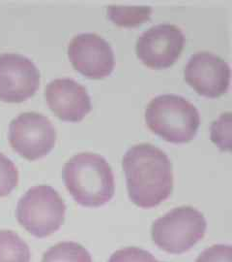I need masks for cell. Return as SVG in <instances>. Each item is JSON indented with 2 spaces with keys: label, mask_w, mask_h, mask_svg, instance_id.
Wrapping results in <instances>:
<instances>
[{
  "label": "cell",
  "mask_w": 232,
  "mask_h": 262,
  "mask_svg": "<svg viewBox=\"0 0 232 262\" xmlns=\"http://www.w3.org/2000/svg\"><path fill=\"white\" fill-rule=\"evenodd\" d=\"M131 200L140 208L158 206L172 192V165L167 154L158 147L142 143L133 146L123 157Z\"/></svg>",
  "instance_id": "cell-1"
},
{
  "label": "cell",
  "mask_w": 232,
  "mask_h": 262,
  "mask_svg": "<svg viewBox=\"0 0 232 262\" xmlns=\"http://www.w3.org/2000/svg\"><path fill=\"white\" fill-rule=\"evenodd\" d=\"M63 180L74 201L84 207H100L114 195L111 165L100 155L81 152L66 162Z\"/></svg>",
  "instance_id": "cell-2"
},
{
  "label": "cell",
  "mask_w": 232,
  "mask_h": 262,
  "mask_svg": "<svg viewBox=\"0 0 232 262\" xmlns=\"http://www.w3.org/2000/svg\"><path fill=\"white\" fill-rule=\"evenodd\" d=\"M145 121L149 128L164 140L183 144L195 137L200 117L195 105L183 96L162 94L149 102Z\"/></svg>",
  "instance_id": "cell-3"
},
{
  "label": "cell",
  "mask_w": 232,
  "mask_h": 262,
  "mask_svg": "<svg viewBox=\"0 0 232 262\" xmlns=\"http://www.w3.org/2000/svg\"><path fill=\"white\" fill-rule=\"evenodd\" d=\"M66 204L54 187L36 186L20 197L17 206L19 225L37 238L56 232L64 223Z\"/></svg>",
  "instance_id": "cell-4"
},
{
  "label": "cell",
  "mask_w": 232,
  "mask_h": 262,
  "mask_svg": "<svg viewBox=\"0 0 232 262\" xmlns=\"http://www.w3.org/2000/svg\"><path fill=\"white\" fill-rule=\"evenodd\" d=\"M206 220L193 207H178L159 217L152 225V239L159 249L173 254L191 250L206 231Z\"/></svg>",
  "instance_id": "cell-5"
},
{
  "label": "cell",
  "mask_w": 232,
  "mask_h": 262,
  "mask_svg": "<svg viewBox=\"0 0 232 262\" xmlns=\"http://www.w3.org/2000/svg\"><path fill=\"white\" fill-rule=\"evenodd\" d=\"M9 141L20 157L36 160L46 157L54 149L56 130L46 116L36 112L22 113L10 123Z\"/></svg>",
  "instance_id": "cell-6"
},
{
  "label": "cell",
  "mask_w": 232,
  "mask_h": 262,
  "mask_svg": "<svg viewBox=\"0 0 232 262\" xmlns=\"http://www.w3.org/2000/svg\"><path fill=\"white\" fill-rule=\"evenodd\" d=\"M185 35L181 28L161 24L145 30L137 41V55L150 68L163 69L172 66L181 55Z\"/></svg>",
  "instance_id": "cell-7"
},
{
  "label": "cell",
  "mask_w": 232,
  "mask_h": 262,
  "mask_svg": "<svg viewBox=\"0 0 232 262\" xmlns=\"http://www.w3.org/2000/svg\"><path fill=\"white\" fill-rule=\"evenodd\" d=\"M41 76L37 66L19 54L0 55V100L19 103L37 92Z\"/></svg>",
  "instance_id": "cell-8"
},
{
  "label": "cell",
  "mask_w": 232,
  "mask_h": 262,
  "mask_svg": "<svg viewBox=\"0 0 232 262\" xmlns=\"http://www.w3.org/2000/svg\"><path fill=\"white\" fill-rule=\"evenodd\" d=\"M68 56L74 69L90 79L110 75L115 64L112 46L96 33L75 35L69 43Z\"/></svg>",
  "instance_id": "cell-9"
},
{
  "label": "cell",
  "mask_w": 232,
  "mask_h": 262,
  "mask_svg": "<svg viewBox=\"0 0 232 262\" xmlns=\"http://www.w3.org/2000/svg\"><path fill=\"white\" fill-rule=\"evenodd\" d=\"M230 67L222 57L198 52L191 56L184 68V79L195 92L215 98L225 94L230 84Z\"/></svg>",
  "instance_id": "cell-10"
},
{
  "label": "cell",
  "mask_w": 232,
  "mask_h": 262,
  "mask_svg": "<svg viewBox=\"0 0 232 262\" xmlns=\"http://www.w3.org/2000/svg\"><path fill=\"white\" fill-rule=\"evenodd\" d=\"M45 97L50 110L65 122H81L92 108L86 89L69 78L49 82L45 90Z\"/></svg>",
  "instance_id": "cell-11"
},
{
  "label": "cell",
  "mask_w": 232,
  "mask_h": 262,
  "mask_svg": "<svg viewBox=\"0 0 232 262\" xmlns=\"http://www.w3.org/2000/svg\"><path fill=\"white\" fill-rule=\"evenodd\" d=\"M108 17L112 21L123 28H136L147 21L152 15L149 6H131L112 4L108 6Z\"/></svg>",
  "instance_id": "cell-12"
},
{
  "label": "cell",
  "mask_w": 232,
  "mask_h": 262,
  "mask_svg": "<svg viewBox=\"0 0 232 262\" xmlns=\"http://www.w3.org/2000/svg\"><path fill=\"white\" fill-rule=\"evenodd\" d=\"M0 262H30L28 244L11 230H0Z\"/></svg>",
  "instance_id": "cell-13"
},
{
  "label": "cell",
  "mask_w": 232,
  "mask_h": 262,
  "mask_svg": "<svg viewBox=\"0 0 232 262\" xmlns=\"http://www.w3.org/2000/svg\"><path fill=\"white\" fill-rule=\"evenodd\" d=\"M42 262H92V258L82 245L74 242H61L44 253Z\"/></svg>",
  "instance_id": "cell-14"
},
{
  "label": "cell",
  "mask_w": 232,
  "mask_h": 262,
  "mask_svg": "<svg viewBox=\"0 0 232 262\" xmlns=\"http://www.w3.org/2000/svg\"><path fill=\"white\" fill-rule=\"evenodd\" d=\"M231 114H223L211 126V139L223 150H231Z\"/></svg>",
  "instance_id": "cell-15"
},
{
  "label": "cell",
  "mask_w": 232,
  "mask_h": 262,
  "mask_svg": "<svg viewBox=\"0 0 232 262\" xmlns=\"http://www.w3.org/2000/svg\"><path fill=\"white\" fill-rule=\"evenodd\" d=\"M19 184V171L14 162L0 152V197L9 195Z\"/></svg>",
  "instance_id": "cell-16"
},
{
  "label": "cell",
  "mask_w": 232,
  "mask_h": 262,
  "mask_svg": "<svg viewBox=\"0 0 232 262\" xmlns=\"http://www.w3.org/2000/svg\"><path fill=\"white\" fill-rule=\"evenodd\" d=\"M109 262H160L152 253L139 248L130 247L112 254Z\"/></svg>",
  "instance_id": "cell-17"
},
{
  "label": "cell",
  "mask_w": 232,
  "mask_h": 262,
  "mask_svg": "<svg viewBox=\"0 0 232 262\" xmlns=\"http://www.w3.org/2000/svg\"><path fill=\"white\" fill-rule=\"evenodd\" d=\"M196 262H232V249L228 245H215L199 254Z\"/></svg>",
  "instance_id": "cell-18"
}]
</instances>
